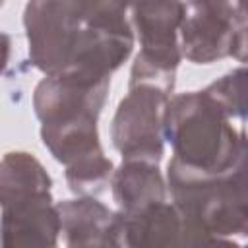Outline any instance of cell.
<instances>
[{
	"instance_id": "cell-1",
	"label": "cell",
	"mask_w": 248,
	"mask_h": 248,
	"mask_svg": "<svg viewBox=\"0 0 248 248\" xmlns=\"http://www.w3.org/2000/svg\"><path fill=\"white\" fill-rule=\"evenodd\" d=\"M244 169L203 174L172 157L169 163V186L184 223L188 246L234 244L232 236L246 234L248 194Z\"/></svg>"
},
{
	"instance_id": "cell-2",
	"label": "cell",
	"mask_w": 248,
	"mask_h": 248,
	"mask_svg": "<svg viewBox=\"0 0 248 248\" xmlns=\"http://www.w3.org/2000/svg\"><path fill=\"white\" fill-rule=\"evenodd\" d=\"M163 136L174 159L203 174H225L246 167V140L231 118L203 91H190L167 101Z\"/></svg>"
},
{
	"instance_id": "cell-3",
	"label": "cell",
	"mask_w": 248,
	"mask_h": 248,
	"mask_svg": "<svg viewBox=\"0 0 248 248\" xmlns=\"http://www.w3.org/2000/svg\"><path fill=\"white\" fill-rule=\"evenodd\" d=\"M178 31L182 52L196 64H209L225 56L244 60V0H188Z\"/></svg>"
},
{
	"instance_id": "cell-4",
	"label": "cell",
	"mask_w": 248,
	"mask_h": 248,
	"mask_svg": "<svg viewBox=\"0 0 248 248\" xmlns=\"http://www.w3.org/2000/svg\"><path fill=\"white\" fill-rule=\"evenodd\" d=\"M169 95L145 85L130 87L112 120V143L124 161L157 165L163 157V110Z\"/></svg>"
},
{
	"instance_id": "cell-5",
	"label": "cell",
	"mask_w": 248,
	"mask_h": 248,
	"mask_svg": "<svg viewBox=\"0 0 248 248\" xmlns=\"http://www.w3.org/2000/svg\"><path fill=\"white\" fill-rule=\"evenodd\" d=\"M23 25L31 62L46 76L62 74L70 66L81 31L66 0H29Z\"/></svg>"
},
{
	"instance_id": "cell-6",
	"label": "cell",
	"mask_w": 248,
	"mask_h": 248,
	"mask_svg": "<svg viewBox=\"0 0 248 248\" xmlns=\"http://www.w3.org/2000/svg\"><path fill=\"white\" fill-rule=\"evenodd\" d=\"M110 79L89 81L83 78L58 74L46 76L35 89L33 107L43 126H62L97 120Z\"/></svg>"
},
{
	"instance_id": "cell-7",
	"label": "cell",
	"mask_w": 248,
	"mask_h": 248,
	"mask_svg": "<svg viewBox=\"0 0 248 248\" xmlns=\"http://www.w3.org/2000/svg\"><path fill=\"white\" fill-rule=\"evenodd\" d=\"M60 232V217L50 192H39L2 205V246H54Z\"/></svg>"
},
{
	"instance_id": "cell-8",
	"label": "cell",
	"mask_w": 248,
	"mask_h": 248,
	"mask_svg": "<svg viewBox=\"0 0 248 248\" xmlns=\"http://www.w3.org/2000/svg\"><path fill=\"white\" fill-rule=\"evenodd\" d=\"M68 246H120V213L91 196L56 205Z\"/></svg>"
},
{
	"instance_id": "cell-9",
	"label": "cell",
	"mask_w": 248,
	"mask_h": 248,
	"mask_svg": "<svg viewBox=\"0 0 248 248\" xmlns=\"http://www.w3.org/2000/svg\"><path fill=\"white\" fill-rule=\"evenodd\" d=\"M120 213V246L186 244L184 223L174 203H153L134 213Z\"/></svg>"
},
{
	"instance_id": "cell-10",
	"label": "cell",
	"mask_w": 248,
	"mask_h": 248,
	"mask_svg": "<svg viewBox=\"0 0 248 248\" xmlns=\"http://www.w3.org/2000/svg\"><path fill=\"white\" fill-rule=\"evenodd\" d=\"M112 196L122 213H134L165 202V180L153 163L124 161L110 176Z\"/></svg>"
},
{
	"instance_id": "cell-11",
	"label": "cell",
	"mask_w": 248,
	"mask_h": 248,
	"mask_svg": "<svg viewBox=\"0 0 248 248\" xmlns=\"http://www.w3.org/2000/svg\"><path fill=\"white\" fill-rule=\"evenodd\" d=\"M50 176L33 155L14 151L0 159V205L31 194L50 192Z\"/></svg>"
},
{
	"instance_id": "cell-12",
	"label": "cell",
	"mask_w": 248,
	"mask_h": 248,
	"mask_svg": "<svg viewBox=\"0 0 248 248\" xmlns=\"http://www.w3.org/2000/svg\"><path fill=\"white\" fill-rule=\"evenodd\" d=\"M43 143L54 155L56 161L66 167L93 153L103 151L97 134V120L62 124V126H43Z\"/></svg>"
},
{
	"instance_id": "cell-13",
	"label": "cell",
	"mask_w": 248,
	"mask_h": 248,
	"mask_svg": "<svg viewBox=\"0 0 248 248\" xmlns=\"http://www.w3.org/2000/svg\"><path fill=\"white\" fill-rule=\"evenodd\" d=\"M112 176V163L103 155V151L87 155L72 165H68L66 180L72 192L79 196L101 194Z\"/></svg>"
},
{
	"instance_id": "cell-14",
	"label": "cell",
	"mask_w": 248,
	"mask_h": 248,
	"mask_svg": "<svg viewBox=\"0 0 248 248\" xmlns=\"http://www.w3.org/2000/svg\"><path fill=\"white\" fill-rule=\"evenodd\" d=\"M244 91H246V70L238 68L221 79L213 81L209 87L203 89V93L217 105V108L232 118L244 120L246 116V103H244Z\"/></svg>"
},
{
	"instance_id": "cell-15",
	"label": "cell",
	"mask_w": 248,
	"mask_h": 248,
	"mask_svg": "<svg viewBox=\"0 0 248 248\" xmlns=\"http://www.w3.org/2000/svg\"><path fill=\"white\" fill-rule=\"evenodd\" d=\"M10 58V37L6 33H0V74L4 72Z\"/></svg>"
},
{
	"instance_id": "cell-16",
	"label": "cell",
	"mask_w": 248,
	"mask_h": 248,
	"mask_svg": "<svg viewBox=\"0 0 248 248\" xmlns=\"http://www.w3.org/2000/svg\"><path fill=\"white\" fill-rule=\"evenodd\" d=\"M122 2L126 4V8H132V6H134V4H138L140 0H122Z\"/></svg>"
},
{
	"instance_id": "cell-17",
	"label": "cell",
	"mask_w": 248,
	"mask_h": 248,
	"mask_svg": "<svg viewBox=\"0 0 248 248\" xmlns=\"http://www.w3.org/2000/svg\"><path fill=\"white\" fill-rule=\"evenodd\" d=\"M2 4H4V0H0V6H2Z\"/></svg>"
}]
</instances>
